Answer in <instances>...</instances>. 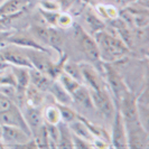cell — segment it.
<instances>
[{
	"label": "cell",
	"mask_w": 149,
	"mask_h": 149,
	"mask_svg": "<svg viewBox=\"0 0 149 149\" xmlns=\"http://www.w3.org/2000/svg\"><path fill=\"white\" fill-rule=\"evenodd\" d=\"M94 39L100 51V58L107 62L122 60L131 53L119 36H114L104 29L97 31Z\"/></svg>",
	"instance_id": "cell-1"
},
{
	"label": "cell",
	"mask_w": 149,
	"mask_h": 149,
	"mask_svg": "<svg viewBox=\"0 0 149 149\" xmlns=\"http://www.w3.org/2000/svg\"><path fill=\"white\" fill-rule=\"evenodd\" d=\"M22 49H24L25 54L27 55L33 68L49 75L52 79L55 75H58L62 72L52 62L49 53L35 49V48H26V47H22Z\"/></svg>",
	"instance_id": "cell-2"
},
{
	"label": "cell",
	"mask_w": 149,
	"mask_h": 149,
	"mask_svg": "<svg viewBox=\"0 0 149 149\" xmlns=\"http://www.w3.org/2000/svg\"><path fill=\"white\" fill-rule=\"evenodd\" d=\"M89 90L94 109H97V111L108 120L113 119L117 109H116V105L113 102V99L108 93L105 88L100 90Z\"/></svg>",
	"instance_id": "cell-3"
},
{
	"label": "cell",
	"mask_w": 149,
	"mask_h": 149,
	"mask_svg": "<svg viewBox=\"0 0 149 149\" xmlns=\"http://www.w3.org/2000/svg\"><path fill=\"white\" fill-rule=\"evenodd\" d=\"M125 127L127 132L128 148L140 149L148 147V132L140 121L134 123H125Z\"/></svg>",
	"instance_id": "cell-4"
},
{
	"label": "cell",
	"mask_w": 149,
	"mask_h": 149,
	"mask_svg": "<svg viewBox=\"0 0 149 149\" xmlns=\"http://www.w3.org/2000/svg\"><path fill=\"white\" fill-rule=\"evenodd\" d=\"M120 113L123 118L125 123H134L139 122V114H138V102L134 94L128 90L120 99ZM142 125V123H141Z\"/></svg>",
	"instance_id": "cell-5"
},
{
	"label": "cell",
	"mask_w": 149,
	"mask_h": 149,
	"mask_svg": "<svg viewBox=\"0 0 149 149\" xmlns=\"http://www.w3.org/2000/svg\"><path fill=\"white\" fill-rule=\"evenodd\" d=\"M0 52L3 55L5 60L7 61L10 65L33 68L27 55L25 54L22 47H20V46L8 43L7 45H1L0 46Z\"/></svg>",
	"instance_id": "cell-6"
},
{
	"label": "cell",
	"mask_w": 149,
	"mask_h": 149,
	"mask_svg": "<svg viewBox=\"0 0 149 149\" xmlns=\"http://www.w3.org/2000/svg\"><path fill=\"white\" fill-rule=\"evenodd\" d=\"M0 123L2 126H11V127H17L22 129L27 134L31 136L29 128L26 123V120L24 118L22 109L18 105L14 103L9 109L6 111L0 112Z\"/></svg>",
	"instance_id": "cell-7"
},
{
	"label": "cell",
	"mask_w": 149,
	"mask_h": 149,
	"mask_svg": "<svg viewBox=\"0 0 149 149\" xmlns=\"http://www.w3.org/2000/svg\"><path fill=\"white\" fill-rule=\"evenodd\" d=\"M110 143L114 148L125 149L128 148L127 143V132L125 127V121L119 110L114 113L112 119V132L110 136Z\"/></svg>",
	"instance_id": "cell-8"
},
{
	"label": "cell",
	"mask_w": 149,
	"mask_h": 149,
	"mask_svg": "<svg viewBox=\"0 0 149 149\" xmlns=\"http://www.w3.org/2000/svg\"><path fill=\"white\" fill-rule=\"evenodd\" d=\"M76 38L79 40V44L81 46L83 53L88 56V58L92 62H97L100 58V51L95 42V39L90 35L86 30L79 28V31H76Z\"/></svg>",
	"instance_id": "cell-9"
},
{
	"label": "cell",
	"mask_w": 149,
	"mask_h": 149,
	"mask_svg": "<svg viewBox=\"0 0 149 149\" xmlns=\"http://www.w3.org/2000/svg\"><path fill=\"white\" fill-rule=\"evenodd\" d=\"M104 72H105V77H107V82L108 85L111 90L112 94L114 99L119 102L120 99L123 97V94L127 92L128 88L126 83L123 81V79L120 76V74L110 65H105L104 66Z\"/></svg>",
	"instance_id": "cell-10"
},
{
	"label": "cell",
	"mask_w": 149,
	"mask_h": 149,
	"mask_svg": "<svg viewBox=\"0 0 149 149\" xmlns=\"http://www.w3.org/2000/svg\"><path fill=\"white\" fill-rule=\"evenodd\" d=\"M80 70H81V74H82L83 84L85 83L86 86L91 90H100L104 89V81L102 80V77L97 72V70L92 65L86 64V63H81Z\"/></svg>",
	"instance_id": "cell-11"
},
{
	"label": "cell",
	"mask_w": 149,
	"mask_h": 149,
	"mask_svg": "<svg viewBox=\"0 0 149 149\" xmlns=\"http://www.w3.org/2000/svg\"><path fill=\"white\" fill-rule=\"evenodd\" d=\"M22 114L26 120V123L29 128L31 134L35 131H37L39 128L44 125V119H43V113L39 110L38 107H34L25 103L22 108Z\"/></svg>",
	"instance_id": "cell-12"
},
{
	"label": "cell",
	"mask_w": 149,
	"mask_h": 149,
	"mask_svg": "<svg viewBox=\"0 0 149 149\" xmlns=\"http://www.w3.org/2000/svg\"><path fill=\"white\" fill-rule=\"evenodd\" d=\"M7 43L10 44L17 45L20 47H26V48H35V49H39V51H44V52L49 53V51L44 47L42 44H39L35 38L33 37V35L28 33V34H15V35H9L7 37Z\"/></svg>",
	"instance_id": "cell-13"
},
{
	"label": "cell",
	"mask_w": 149,
	"mask_h": 149,
	"mask_svg": "<svg viewBox=\"0 0 149 149\" xmlns=\"http://www.w3.org/2000/svg\"><path fill=\"white\" fill-rule=\"evenodd\" d=\"M70 95L72 97V102H75L77 105L82 107L84 109H89V110H93L94 109V105H93L92 99H91L89 88L83 85V83H81L79 86H76L71 92Z\"/></svg>",
	"instance_id": "cell-14"
},
{
	"label": "cell",
	"mask_w": 149,
	"mask_h": 149,
	"mask_svg": "<svg viewBox=\"0 0 149 149\" xmlns=\"http://www.w3.org/2000/svg\"><path fill=\"white\" fill-rule=\"evenodd\" d=\"M67 126H68L72 134L77 136V137H80V138H82L84 140L91 142V143H93V141L95 140V137L91 132V130L86 126L85 121L83 120L81 116L77 114V118L73 120V121H71L70 123H67Z\"/></svg>",
	"instance_id": "cell-15"
},
{
	"label": "cell",
	"mask_w": 149,
	"mask_h": 149,
	"mask_svg": "<svg viewBox=\"0 0 149 149\" xmlns=\"http://www.w3.org/2000/svg\"><path fill=\"white\" fill-rule=\"evenodd\" d=\"M29 83L42 92H48L53 83V79L49 75L39 72L35 68H29Z\"/></svg>",
	"instance_id": "cell-16"
},
{
	"label": "cell",
	"mask_w": 149,
	"mask_h": 149,
	"mask_svg": "<svg viewBox=\"0 0 149 149\" xmlns=\"http://www.w3.org/2000/svg\"><path fill=\"white\" fill-rule=\"evenodd\" d=\"M10 71L14 75L16 82V91L19 93H25L26 88L29 85V68L24 66L11 65Z\"/></svg>",
	"instance_id": "cell-17"
},
{
	"label": "cell",
	"mask_w": 149,
	"mask_h": 149,
	"mask_svg": "<svg viewBox=\"0 0 149 149\" xmlns=\"http://www.w3.org/2000/svg\"><path fill=\"white\" fill-rule=\"evenodd\" d=\"M27 5V0H7L0 6V17L18 16Z\"/></svg>",
	"instance_id": "cell-18"
},
{
	"label": "cell",
	"mask_w": 149,
	"mask_h": 149,
	"mask_svg": "<svg viewBox=\"0 0 149 149\" xmlns=\"http://www.w3.org/2000/svg\"><path fill=\"white\" fill-rule=\"evenodd\" d=\"M48 92H51V94L56 100V103L66 105H70L72 103V97L70 95V93L62 86V84L60 82H54L53 81Z\"/></svg>",
	"instance_id": "cell-19"
},
{
	"label": "cell",
	"mask_w": 149,
	"mask_h": 149,
	"mask_svg": "<svg viewBox=\"0 0 149 149\" xmlns=\"http://www.w3.org/2000/svg\"><path fill=\"white\" fill-rule=\"evenodd\" d=\"M58 132H60V138L57 142V148H73V142H72V132L67 123L60 121L57 123Z\"/></svg>",
	"instance_id": "cell-20"
},
{
	"label": "cell",
	"mask_w": 149,
	"mask_h": 149,
	"mask_svg": "<svg viewBox=\"0 0 149 149\" xmlns=\"http://www.w3.org/2000/svg\"><path fill=\"white\" fill-rule=\"evenodd\" d=\"M43 93L44 92L39 91L29 83V85L25 90V101H26V103L34 105V107H39V104L43 102Z\"/></svg>",
	"instance_id": "cell-21"
},
{
	"label": "cell",
	"mask_w": 149,
	"mask_h": 149,
	"mask_svg": "<svg viewBox=\"0 0 149 149\" xmlns=\"http://www.w3.org/2000/svg\"><path fill=\"white\" fill-rule=\"evenodd\" d=\"M29 33L33 35V37L37 40L39 44H42L44 47H49V43H48V39H49V29L43 27V26H39V25H34L30 27Z\"/></svg>",
	"instance_id": "cell-22"
},
{
	"label": "cell",
	"mask_w": 149,
	"mask_h": 149,
	"mask_svg": "<svg viewBox=\"0 0 149 149\" xmlns=\"http://www.w3.org/2000/svg\"><path fill=\"white\" fill-rule=\"evenodd\" d=\"M31 137L36 143L37 148H51V142H49V138H48V134H47L45 125H43L37 131H35L31 134Z\"/></svg>",
	"instance_id": "cell-23"
},
{
	"label": "cell",
	"mask_w": 149,
	"mask_h": 149,
	"mask_svg": "<svg viewBox=\"0 0 149 149\" xmlns=\"http://www.w3.org/2000/svg\"><path fill=\"white\" fill-rule=\"evenodd\" d=\"M84 20H85L86 26L89 27V29L92 30L94 34H97L100 30L104 29V24L101 22V19L95 14H93L92 11H86L85 13Z\"/></svg>",
	"instance_id": "cell-24"
},
{
	"label": "cell",
	"mask_w": 149,
	"mask_h": 149,
	"mask_svg": "<svg viewBox=\"0 0 149 149\" xmlns=\"http://www.w3.org/2000/svg\"><path fill=\"white\" fill-rule=\"evenodd\" d=\"M43 113V119L44 122L46 123H51V125H57L61 120V114L60 111L57 109L56 104L55 105H49L47 108H45L44 111H42Z\"/></svg>",
	"instance_id": "cell-25"
},
{
	"label": "cell",
	"mask_w": 149,
	"mask_h": 149,
	"mask_svg": "<svg viewBox=\"0 0 149 149\" xmlns=\"http://www.w3.org/2000/svg\"><path fill=\"white\" fill-rule=\"evenodd\" d=\"M48 29H49V39H48L49 47H52V48L61 53L63 44H64V38H63L62 33L56 28H53V27L48 28Z\"/></svg>",
	"instance_id": "cell-26"
},
{
	"label": "cell",
	"mask_w": 149,
	"mask_h": 149,
	"mask_svg": "<svg viewBox=\"0 0 149 149\" xmlns=\"http://www.w3.org/2000/svg\"><path fill=\"white\" fill-rule=\"evenodd\" d=\"M61 114V120L65 123H70L71 121H73L77 118V113L70 108V105L61 104V103H55Z\"/></svg>",
	"instance_id": "cell-27"
},
{
	"label": "cell",
	"mask_w": 149,
	"mask_h": 149,
	"mask_svg": "<svg viewBox=\"0 0 149 149\" xmlns=\"http://www.w3.org/2000/svg\"><path fill=\"white\" fill-rule=\"evenodd\" d=\"M63 72H65L67 75H70L71 77H73L74 80L79 81L80 83H83L82 80V74H81V70H80V65L75 64L72 62H67L63 65Z\"/></svg>",
	"instance_id": "cell-28"
},
{
	"label": "cell",
	"mask_w": 149,
	"mask_h": 149,
	"mask_svg": "<svg viewBox=\"0 0 149 149\" xmlns=\"http://www.w3.org/2000/svg\"><path fill=\"white\" fill-rule=\"evenodd\" d=\"M82 0H58V6H60V11L62 13H70L76 8Z\"/></svg>",
	"instance_id": "cell-29"
},
{
	"label": "cell",
	"mask_w": 149,
	"mask_h": 149,
	"mask_svg": "<svg viewBox=\"0 0 149 149\" xmlns=\"http://www.w3.org/2000/svg\"><path fill=\"white\" fill-rule=\"evenodd\" d=\"M72 24H73V19L68 13H60L58 14L57 22H56L57 26H60L62 28H67V27H71Z\"/></svg>",
	"instance_id": "cell-30"
},
{
	"label": "cell",
	"mask_w": 149,
	"mask_h": 149,
	"mask_svg": "<svg viewBox=\"0 0 149 149\" xmlns=\"http://www.w3.org/2000/svg\"><path fill=\"white\" fill-rule=\"evenodd\" d=\"M72 142H73V148L76 149H89V148H94L93 143L84 140L82 138L75 136L72 134Z\"/></svg>",
	"instance_id": "cell-31"
},
{
	"label": "cell",
	"mask_w": 149,
	"mask_h": 149,
	"mask_svg": "<svg viewBox=\"0 0 149 149\" xmlns=\"http://www.w3.org/2000/svg\"><path fill=\"white\" fill-rule=\"evenodd\" d=\"M40 9L46 11H60V6L58 2H55L53 0H42Z\"/></svg>",
	"instance_id": "cell-32"
},
{
	"label": "cell",
	"mask_w": 149,
	"mask_h": 149,
	"mask_svg": "<svg viewBox=\"0 0 149 149\" xmlns=\"http://www.w3.org/2000/svg\"><path fill=\"white\" fill-rule=\"evenodd\" d=\"M14 103H15V102L13 101V99H10L8 95H6V94H3V93L0 92V112L6 111V110L9 109Z\"/></svg>",
	"instance_id": "cell-33"
},
{
	"label": "cell",
	"mask_w": 149,
	"mask_h": 149,
	"mask_svg": "<svg viewBox=\"0 0 149 149\" xmlns=\"http://www.w3.org/2000/svg\"><path fill=\"white\" fill-rule=\"evenodd\" d=\"M10 64L8 63L7 61L5 60V57H3V55L1 54L0 52V71H3V70H8V68H10Z\"/></svg>",
	"instance_id": "cell-34"
},
{
	"label": "cell",
	"mask_w": 149,
	"mask_h": 149,
	"mask_svg": "<svg viewBox=\"0 0 149 149\" xmlns=\"http://www.w3.org/2000/svg\"><path fill=\"white\" fill-rule=\"evenodd\" d=\"M1 138H2V125L0 123V140H1ZM2 141V140H1Z\"/></svg>",
	"instance_id": "cell-35"
},
{
	"label": "cell",
	"mask_w": 149,
	"mask_h": 149,
	"mask_svg": "<svg viewBox=\"0 0 149 149\" xmlns=\"http://www.w3.org/2000/svg\"><path fill=\"white\" fill-rule=\"evenodd\" d=\"M6 1H7V0H0V6H1V5H2V3H5V2H6Z\"/></svg>",
	"instance_id": "cell-36"
}]
</instances>
